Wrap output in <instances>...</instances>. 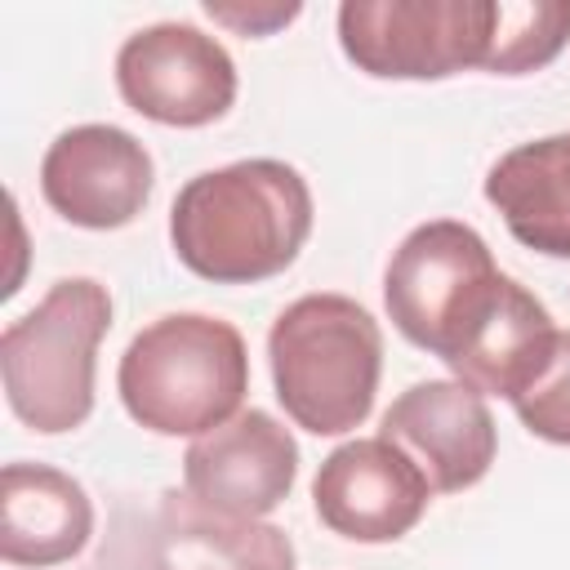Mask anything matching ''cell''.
<instances>
[{"label":"cell","instance_id":"9","mask_svg":"<svg viewBox=\"0 0 570 570\" xmlns=\"http://www.w3.org/2000/svg\"><path fill=\"white\" fill-rule=\"evenodd\" d=\"M156 169L147 147L120 125H71L40 160V191L53 214L89 232L134 223L151 196Z\"/></svg>","mask_w":570,"mask_h":570},{"label":"cell","instance_id":"5","mask_svg":"<svg viewBox=\"0 0 570 570\" xmlns=\"http://www.w3.org/2000/svg\"><path fill=\"white\" fill-rule=\"evenodd\" d=\"M508 285L512 276L494 267L481 232L459 218H432L396 245L383 272V303L414 347L454 365L499 316Z\"/></svg>","mask_w":570,"mask_h":570},{"label":"cell","instance_id":"14","mask_svg":"<svg viewBox=\"0 0 570 570\" xmlns=\"http://www.w3.org/2000/svg\"><path fill=\"white\" fill-rule=\"evenodd\" d=\"M561 330L552 325L548 307L525 289V285H508L499 316L485 325V334L472 343V352L463 361H454V379L476 387L481 396H503L517 401L521 392H530L539 383V374L548 370L552 352H557Z\"/></svg>","mask_w":570,"mask_h":570},{"label":"cell","instance_id":"4","mask_svg":"<svg viewBox=\"0 0 570 570\" xmlns=\"http://www.w3.org/2000/svg\"><path fill=\"white\" fill-rule=\"evenodd\" d=\"M111 330V294L94 276H62L4 325L0 374L9 410L40 436L80 428L94 414L98 343Z\"/></svg>","mask_w":570,"mask_h":570},{"label":"cell","instance_id":"7","mask_svg":"<svg viewBox=\"0 0 570 570\" xmlns=\"http://www.w3.org/2000/svg\"><path fill=\"white\" fill-rule=\"evenodd\" d=\"M116 89L138 116L156 125L200 129L236 102V62L200 27L156 22L120 45Z\"/></svg>","mask_w":570,"mask_h":570},{"label":"cell","instance_id":"6","mask_svg":"<svg viewBox=\"0 0 570 570\" xmlns=\"http://www.w3.org/2000/svg\"><path fill=\"white\" fill-rule=\"evenodd\" d=\"M494 0H343L338 45L379 80H441L485 67Z\"/></svg>","mask_w":570,"mask_h":570},{"label":"cell","instance_id":"12","mask_svg":"<svg viewBox=\"0 0 570 570\" xmlns=\"http://www.w3.org/2000/svg\"><path fill=\"white\" fill-rule=\"evenodd\" d=\"M94 503L85 485L49 463H4L0 472V557L9 566H62L85 552Z\"/></svg>","mask_w":570,"mask_h":570},{"label":"cell","instance_id":"3","mask_svg":"<svg viewBox=\"0 0 570 570\" xmlns=\"http://www.w3.org/2000/svg\"><path fill=\"white\" fill-rule=\"evenodd\" d=\"M129 419L156 436H205L240 414L249 352L236 325L174 312L134 334L116 370Z\"/></svg>","mask_w":570,"mask_h":570},{"label":"cell","instance_id":"17","mask_svg":"<svg viewBox=\"0 0 570 570\" xmlns=\"http://www.w3.org/2000/svg\"><path fill=\"white\" fill-rule=\"evenodd\" d=\"M298 9L303 4H218V0H209L205 4V13L214 18V22H223V27H232V31H240V36H267V31H276V27H285V22H294L298 18Z\"/></svg>","mask_w":570,"mask_h":570},{"label":"cell","instance_id":"2","mask_svg":"<svg viewBox=\"0 0 570 570\" xmlns=\"http://www.w3.org/2000/svg\"><path fill=\"white\" fill-rule=\"evenodd\" d=\"M276 401L312 436H343L374 410L383 330L347 294L294 298L267 334Z\"/></svg>","mask_w":570,"mask_h":570},{"label":"cell","instance_id":"10","mask_svg":"<svg viewBox=\"0 0 570 570\" xmlns=\"http://www.w3.org/2000/svg\"><path fill=\"white\" fill-rule=\"evenodd\" d=\"M298 476V441L267 410H240L183 454L187 494L232 521H258L285 503Z\"/></svg>","mask_w":570,"mask_h":570},{"label":"cell","instance_id":"15","mask_svg":"<svg viewBox=\"0 0 570 570\" xmlns=\"http://www.w3.org/2000/svg\"><path fill=\"white\" fill-rule=\"evenodd\" d=\"M570 40V0H494L485 71L525 76L548 67Z\"/></svg>","mask_w":570,"mask_h":570},{"label":"cell","instance_id":"8","mask_svg":"<svg viewBox=\"0 0 570 570\" xmlns=\"http://www.w3.org/2000/svg\"><path fill=\"white\" fill-rule=\"evenodd\" d=\"M432 485L423 468L387 436H356L321 459L312 503L321 525L352 543H392L419 525Z\"/></svg>","mask_w":570,"mask_h":570},{"label":"cell","instance_id":"13","mask_svg":"<svg viewBox=\"0 0 570 570\" xmlns=\"http://www.w3.org/2000/svg\"><path fill=\"white\" fill-rule=\"evenodd\" d=\"M485 200L525 249L570 258V134L503 151L485 174Z\"/></svg>","mask_w":570,"mask_h":570},{"label":"cell","instance_id":"11","mask_svg":"<svg viewBox=\"0 0 570 570\" xmlns=\"http://www.w3.org/2000/svg\"><path fill=\"white\" fill-rule=\"evenodd\" d=\"M379 436L414 454L428 485L441 494H459L476 485L490 472L494 450H499V432H494L485 396L459 379L410 383L387 405Z\"/></svg>","mask_w":570,"mask_h":570},{"label":"cell","instance_id":"1","mask_svg":"<svg viewBox=\"0 0 570 570\" xmlns=\"http://www.w3.org/2000/svg\"><path fill=\"white\" fill-rule=\"evenodd\" d=\"M312 232V191L285 160H236L183 183L169 240L187 272L214 285H254L285 272Z\"/></svg>","mask_w":570,"mask_h":570},{"label":"cell","instance_id":"16","mask_svg":"<svg viewBox=\"0 0 570 570\" xmlns=\"http://www.w3.org/2000/svg\"><path fill=\"white\" fill-rule=\"evenodd\" d=\"M512 410L534 436H543L552 445H570V330H561L548 370L539 374V383L530 392H521L512 401Z\"/></svg>","mask_w":570,"mask_h":570}]
</instances>
